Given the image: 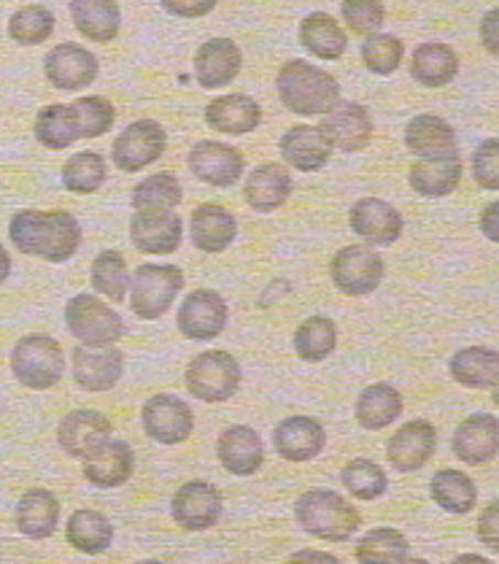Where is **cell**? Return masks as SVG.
<instances>
[{"label":"cell","instance_id":"obj_1","mask_svg":"<svg viewBox=\"0 0 499 564\" xmlns=\"http://www.w3.org/2000/svg\"><path fill=\"white\" fill-rule=\"evenodd\" d=\"M9 238L22 254L68 262L82 243V227L68 212H20L11 219Z\"/></svg>","mask_w":499,"mask_h":564},{"label":"cell","instance_id":"obj_2","mask_svg":"<svg viewBox=\"0 0 499 564\" xmlns=\"http://www.w3.org/2000/svg\"><path fill=\"white\" fill-rule=\"evenodd\" d=\"M281 104L300 117H324L329 108L338 106L340 84L327 70L314 68L305 59H292L279 70L275 82Z\"/></svg>","mask_w":499,"mask_h":564},{"label":"cell","instance_id":"obj_3","mask_svg":"<svg viewBox=\"0 0 499 564\" xmlns=\"http://www.w3.org/2000/svg\"><path fill=\"white\" fill-rule=\"evenodd\" d=\"M294 519L308 532L311 538L327 540V543H343L359 530L362 516L338 491L311 489L294 502Z\"/></svg>","mask_w":499,"mask_h":564},{"label":"cell","instance_id":"obj_4","mask_svg":"<svg viewBox=\"0 0 499 564\" xmlns=\"http://www.w3.org/2000/svg\"><path fill=\"white\" fill-rule=\"evenodd\" d=\"M11 370L28 389L57 387L65 370L63 346L50 335H25L11 351Z\"/></svg>","mask_w":499,"mask_h":564},{"label":"cell","instance_id":"obj_5","mask_svg":"<svg viewBox=\"0 0 499 564\" xmlns=\"http://www.w3.org/2000/svg\"><path fill=\"white\" fill-rule=\"evenodd\" d=\"M240 365L227 351H203L186 365V392L203 403H225L240 387Z\"/></svg>","mask_w":499,"mask_h":564},{"label":"cell","instance_id":"obj_6","mask_svg":"<svg viewBox=\"0 0 499 564\" xmlns=\"http://www.w3.org/2000/svg\"><path fill=\"white\" fill-rule=\"evenodd\" d=\"M184 286V273L176 265H141L130 279L132 314L154 322L165 314Z\"/></svg>","mask_w":499,"mask_h":564},{"label":"cell","instance_id":"obj_7","mask_svg":"<svg viewBox=\"0 0 499 564\" xmlns=\"http://www.w3.org/2000/svg\"><path fill=\"white\" fill-rule=\"evenodd\" d=\"M65 324L84 346H113L124 335V322L95 295H76L65 305Z\"/></svg>","mask_w":499,"mask_h":564},{"label":"cell","instance_id":"obj_8","mask_svg":"<svg viewBox=\"0 0 499 564\" xmlns=\"http://www.w3.org/2000/svg\"><path fill=\"white\" fill-rule=\"evenodd\" d=\"M383 260L368 246H346L329 262L335 286L348 297H365L383 281Z\"/></svg>","mask_w":499,"mask_h":564},{"label":"cell","instance_id":"obj_9","mask_svg":"<svg viewBox=\"0 0 499 564\" xmlns=\"http://www.w3.org/2000/svg\"><path fill=\"white\" fill-rule=\"evenodd\" d=\"M141 422L143 432L152 441L176 446V443H184L192 435V430H195V413L176 394H154L143 405Z\"/></svg>","mask_w":499,"mask_h":564},{"label":"cell","instance_id":"obj_10","mask_svg":"<svg viewBox=\"0 0 499 564\" xmlns=\"http://www.w3.org/2000/svg\"><path fill=\"white\" fill-rule=\"evenodd\" d=\"M165 147L167 135L162 124L154 119H141V122H132L130 128H124L113 141V162H117L119 171L138 173L141 167L158 162Z\"/></svg>","mask_w":499,"mask_h":564},{"label":"cell","instance_id":"obj_11","mask_svg":"<svg viewBox=\"0 0 499 564\" xmlns=\"http://www.w3.org/2000/svg\"><path fill=\"white\" fill-rule=\"evenodd\" d=\"M221 511H225V497L214 484L206 481L184 484L171 500L173 519L189 532L210 530L221 519Z\"/></svg>","mask_w":499,"mask_h":564},{"label":"cell","instance_id":"obj_12","mask_svg":"<svg viewBox=\"0 0 499 564\" xmlns=\"http://www.w3.org/2000/svg\"><path fill=\"white\" fill-rule=\"evenodd\" d=\"M132 470H135V454L124 441H113L106 437L98 446L89 448L82 457V473L93 486L100 489H113L130 481Z\"/></svg>","mask_w":499,"mask_h":564},{"label":"cell","instance_id":"obj_13","mask_svg":"<svg viewBox=\"0 0 499 564\" xmlns=\"http://www.w3.org/2000/svg\"><path fill=\"white\" fill-rule=\"evenodd\" d=\"M227 316L230 311L219 292L195 290L184 297V305L178 308V329L189 340H214L227 327Z\"/></svg>","mask_w":499,"mask_h":564},{"label":"cell","instance_id":"obj_14","mask_svg":"<svg viewBox=\"0 0 499 564\" xmlns=\"http://www.w3.org/2000/svg\"><path fill=\"white\" fill-rule=\"evenodd\" d=\"M186 165L210 187H232L243 176L246 162L236 147H227V143L219 141H197L189 149Z\"/></svg>","mask_w":499,"mask_h":564},{"label":"cell","instance_id":"obj_15","mask_svg":"<svg viewBox=\"0 0 499 564\" xmlns=\"http://www.w3.org/2000/svg\"><path fill=\"white\" fill-rule=\"evenodd\" d=\"M46 79L54 84V89L63 93H76V89L89 87L98 79V57L93 52L76 44H59L46 54L44 59Z\"/></svg>","mask_w":499,"mask_h":564},{"label":"cell","instance_id":"obj_16","mask_svg":"<svg viewBox=\"0 0 499 564\" xmlns=\"http://www.w3.org/2000/svg\"><path fill=\"white\" fill-rule=\"evenodd\" d=\"M435 448L437 430L426 419H413L394 432L387 446V457L397 473H413L432 459Z\"/></svg>","mask_w":499,"mask_h":564},{"label":"cell","instance_id":"obj_17","mask_svg":"<svg viewBox=\"0 0 499 564\" xmlns=\"http://www.w3.org/2000/svg\"><path fill=\"white\" fill-rule=\"evenodd\" d=\"M329 147L340 152H359L370 143L372 138V119L368 108L359 104H338L329 108L318 124Z\"/></svg>","mask_w":499,"mask_h":564},{"label":"cell","instance_id":"obj_18","mask_svg":"<svg viewBox=\"0 0 499 564\" xmlns=\"http://www.w3.org/2000/svg\"><path fill=\"white\" fill-rule=\"evenodd\" d=\"M184 221L176 212H135L130 221V241L141 254H173L182 243Z\"/></svg>","mask_w":499,"mask_h":564},{"label":"cell","instance_id":"obj_19","mask_svg":"<svg viewBox=\"0 0 499 564\" xmlns=\"http://www.w3.org/2000/svg\"><path fill=\"white\" fill-rule=\"evenodd\" d=\"M124 357L113 346L74 349V381L87 392H108L122 378Z\"/></svg>","mask_w":499,"mask_h":564},{"label":"cell","instance_id":"obj_20","mask_svg":"<svg viewBox=\"0 0 499 564\" xmlns=\"http://www.w3.org/2000/svg\"><path fill=\"white\" fill-rule=\"evenodd\" d=\"M456 459L467 465H484L491 462L499 452V422L495 413H473L456 430L451 441Z\"/></svg>","mask_w":499,"mask_h":564},{"label":"cell","instance_id":"obj_21","mask_svg":"<svg viewBox=\"0 0 499 564\" xmlns=\"http://www.w3.org/2000/svg\"><path fill=\"white\" fill-rule=\"evenodd\" d=\"M216 454L232 476H254L264 462L262 437L246 424H232L216 441Z\"/></svg>","mask_w":499,"mask_h":564},{"label":"cell","instance_id":"obj_22","mask_svg":"<svg viewBox=\"0 0 499 564\" xmlns=\"http://www.w3.org/2000/svg\"><path fill=\"white\" fill-rule=\"evenodd\" d=\"M402 227H405V221H402L400 212L389 206L387 200H378V197H362L351 208V230L376 246L400 241Z\"/></svg>","mask_w":499,"mask_h":564},{"label":"cell","instance_id":"obj_23","mask_svg":"<svg viewBox=\"0 0 499 564\" xmlns=\"http://www.w3.org/2000/svg\"><path fill=\"white\" fill-rule=\"evenodd\" d=\"M243 54L230 39H210L195 54V79L200 87H227L240 74Z\"/></svg>","mask_w":499,"mask_h":564},{"label":"cell","instance_id":"obj_24","mask_svg":"<svg viewBox=\"0 0 499 564\" xmlns=\"http://www.w3.org/2000/svg\"><path fill=\"white\" fill-rule=\"evenodd\" d=\"M275 452L290 462H308L327 446V432L311 416H290L273 432Z\"/></svg>","mask_w":499,"mask_h":564},{"label":"cell","instance_id":"obj_25","mask_svg":"<svg viewBox=\"0 0 499 564\" xmlns=\"http://www.w3.org/2000/svg\"><path fill=\"white\" fill-rule=\"evenodd\" d=\"M111 422H108L104 413L93 411V408H82V411H70L59 422L57 441L65 454L82 459L89 448L98 446L106 437H111Z\"/></svg>","mask_w":499,"mask_h":564},{"label":"cell","instance_id":"obj_26","mask_svg":"<svg viewBox=\"0 0 499 564\" xmlns=\"http://www.w3.org/2000/svg\"><path fill=\"white\" fill-rule=\"evenodd\" d=\"M206 122L216 133L246 135L260 128L262 108L249 95H221L208 104Z\"/></svg>","mask_w":499,"mask_h":564},{"label":"cell","instance_id":"obj_27","mask_svg":"<svg viewBox=\"0 0 499 564\" xmlns=\"http://www.w3.org/2000/svg\"><path fill=\"white\" fill-rule=\"evenodd\" d=\"M189 236L192 243L200 251H206V254H219V251H225L227 246L236 241L238 221L227 208L206 203V206H197L195 212H192Z\"/></svg>","mask_w":499,"mask_h":564},{"label":"cell","instance_id":"obj_28","mask_svg":"<svg viewBox=\"0 0 499 564\" xmlns=\"http://www.w3.org/2000/svg\"><path fill=\"white\" fill-rule=\"evenodd\" d=\"M292 195V176L284 165L279 162H264V165L254 167L246 182L243 197L254 212H275L286 203V197Z\"/></svg>","mask_w":499,"mask_h":564},{"label":"cell","instance_id":"obj_29","mask_svg":"<svg viewBox=\"0 0 499 564\" xmlns=\"http://www.w3.org/2000/svg\"><path fill=\"white\" fill-rule=\"evenodd\" d=\"M411 182L413 192L421 197H446L459 187L462 182V158L459 152L446 154V158H426L411 165Z\"/></svg>","mask_w":499,"mask_h":564},{"label":"cell","instance_id":"obj_30","mask_svg":"<svg viewBox=\"0 0 499 564\" xmlns=\"http://www.w3.org/2000/svg\"><path fill=\"white\" fill-rule=\"evenodd\" d=\"M70 17L84 39L108 44L119 35L122 11L117 0H70Z\"/></svg>","mask_w":499,"mask_h":564},{"label":"cell","instance_id":"obj_31","mask_svg":"<svg viewBox=\"0 0 499 564\" xmlns=\"http://www.w3.org/2000/svg\"><path fill=\"white\" fill-rule=\"evenodd\" d=\"M405 147L421 160L426 158H446V154L459 152L456 147V133L448 122L432 113L413 117L405 128Z\"/></svg>","mask_w":499,"mask_h":564},{"label":"cell","instance_id":"obj_32","mask_svg":"<svg viewBox=\"0 0 499 564\" xmlns=\"http://www.w3.org/2000/svg\"><path fill=\"white\" fill-rule=\"evenodd\" d=\"M281 154H284V160L290 162L294 171L311 173L327 165L333 147H329L322 130L300 124V128L286 130L284 138H281Z\"/></svg>","mask_w":499,"mask_h":564},{"label":"cell","instance_id":"obj_33","mask_svg":"<svg viewBox=\"0 0 499 564\" xmlns=\"http://www.w3.org/2000/svg\"><path fill=\"white\" fill-rule=\"evenodd\" d=\"M59 521V500L50 489H30L17 502V527L30 540L54 535Z\"/></svg>","mask_w":499,"mask_h":564},{"label":"cell","instance_id":"obj_34","mask_svg":"<svg viewBox=\"0 0 499 564\" xmlns=\"http://www.w3.org/2000/svg\"><path fill=\"white\" fill-rule=\"evenodd\" d=\"M451 376L467 389H495L499 378V354L486 346L462 349L451 359Z\"/></svg>","mask_w":499,"mask_h":564},{"label":"cell","instance_id":"obj_35","mask_svg":"<svg viewBox=\"0 0 499 564\" xmlns=\"http://www.w3.org/2000/svg\"><path fill=\"white\" fill-rule=\"evenodd\" d=\"M300 44L318 59H338L348 46V35L335 22V17L316 11L308 14L300 25Z\"/></svg>","mask_w":499,"mask_h":564},{"label":"cell","instance_id":"obj_36","mask_svg":"<svg viewBox=\"0 0 499 564\" xmlns=\"http://www.w3.org/2000/svg\"><path fill=\"white\" fill-rule=\"evenodd\" d=\"M65 538H68V543L74 545L76 551L95 556L111 549L113 527L104 513L84 508V511H76L70 516L68 527H65Z\"/></svg>","mask_w":499,"mask_h":564},{"label":"cell","instance_id":"obj_37","mask_svg":"<svg viewBox=\"0 0 499 564\" xmlns=\"http://www.w3.org/2000/svg\"><path fill=\"white\" fill-rule=\"evenodd\" d=\"M459 74V57L446 44H424L413 52L411 76L424 87H443Z\"/></svg>","mask_w":499,"mask_h":564},{"label":"cell","instance_id":"obj_38","mask_svg":"<svg viewBox=\"0 0 499 564\" xmlns=\"http://www.w3.org/2000/svg\"><path fill=\"white\" fill-rule=\"evenodd\" d=\"M402 413V394L392 383H372L357 400V422L365 430H383Z\"/></svg>","mask_w":499,"mask_h":564},{"label":"cell","instance_id":"obj_39","mask_svg":"<svg viewBox=\"0 0 499 564\" xmlns=\"http://www.w3.org/2000/svg\"><path fill=\"white\" fill-rule=\"evenodd\" d=\"M430 495L443 511L454 516L470 513L478 502V489H475L473 478L465 476L459 470H441L435 473L430 484Z\"/></svg>","mask_w":499,"mask_h":564},{"label":"cell","instance_id":"obj_40","mask_svg":"<svg viewBox=\"0 0 499 564\" xmlns=\"http://www.w3.org/2000/svg\"><path fill=\"white\" fill-rule=\"evenodd\" d=\"M33 133L39 138V143L57 152V149H68L79 138V124H76L70 106L54 104L41 108L39 117H35Z\"/></svg>","mask_w":499,"mask_h":564},{"label":"cell","instance_id":"obj_41","mask_svg":"<svg viewBox=\"0 0 499 564\" xmlns=\"http://www.w3.org/2000/svg\"><path fill=\"white\" fill-rule=\"evenodd\" d=\"M178 203H182V184L173 173H154L132 189V208L135 212H176Z\"/></svg>","mask_w":499,"mask_h":564},{"label":"cell","instance_id":"obj_42","mask_svg":"<svg viewBox=\"0 0 499 564\" xmlns=\"http://www.w3.org/2000/svg\"><path fill=\"white\" fill-rule=\"evenodd\" d=\"M335 344H338V329H335V322L327 319V316H311L294 333V351L305 362L327 359L335 351Z\"/></svg>","mask_w":499,"mask_h":564},{"label":"cell","instance_id":"obj_43","mask_svg":"<svg viewBox=\"0 0 499 564\" xmlns=\"http://www.w3.org/2000/svg\"><path fill=\"white\" fill-rule=\"evenodd\" d=\"M357 560L359 562H408L411 560V543H408L402 532L392 527H381L372 530L357 543Z\"/></svg>","mask_w":499,"mask_h":564},{"label":"cell","instance_id":"obj_44","mask_svg":"<svg viewBox=\"0 0 499 564\" xmlns=\"http://www.w3.org/2000/svg\"><path fill=\"white\" fill-rule=\"evenodd\" d=\"M93 286L106 295L113 303H122L124 295H128V286H130V273H128V262L119 251L108 249L100 251L98 260L93 262Z\"/></svg>","mask_w":499,"mask_h":564},{"label":"cell","instance_id":"obj_45","mask_svg":"<svg viewBox=\"0 0 499 564\" xmlns=\"http://www.w3.org/2000/svg\"><path fill=\"white\" fill-rule=\"evenodd\" d=\"M106 182V160L98 152H79L63 165V187L76 195H93Z\"/></svg>","mask_w":499,"mask_h":564},{"label":"cell","instance_id":"obj_46","mask_svg":"<svg viewBox=\"0 0 499 564\" xmlns=\"http://www.w3.org/2000/svg\"><path fill=\"white\" fill-rule=\"evenodd\" d=\"M340 481L348 489V495L357 500H378L387 491V473L381 465L370 459H351L340 473Z\"/></svg>","mask_w":499,"mask_h":564},{"label":"cell","instance_id":"obj_47","mask_svg":"<svg viewBox=\"0 0 499 564\" xmlns=\"http://www.w3.org/2000/svg\"><path fill=\"white\" fill-rule=\"evenodd\" d=\"M54 33V14L44 6H25V9L17 11L9 22V35L11 41L22 46H39L44 41H50Z\"/></svg>","mask_w":499,"mask_h":564},{"label":"cell","instance_id":"obj_48","mask_svg":"<svg viewBox=\"0 0 499 564\" xmlns=\"http://www.w3.org/2000/svg\"><path fill=\"white\" fill-rule=\"evenodd\" d=\"M402 54H405L402 41L389 33H372L362 44V63L378 76H392L400 68Z\"/></svg>","mask_w":499,"mask_h":564},{"label":"cell","instance_id":"obj_49","mask_svg":"<svg viewBox=\"0 0 499 564\" xmlns=\"http://www.w3.org/2000/svg\"><path fill=\"white\" fill-rule=\"evenodd\" d=\"M76 124H79V138H98L111 130L113 124V106L106 98H79L70 104Z\"/></svg>","mask_w":499,"mask_h":564},{"label":"cell","instance_id":"obj_50","mask_svg":"<svg viewBox=\"0 0 499 564\" xmlns=\"http://www.w3.org/2000/svg\"><path fill=\"white\" fill-rule=\"evenodd\" d=\"M340 14L343 22L357 35H372L383 25L381 0H343Z\"/></svg>","mask_w":499,"mask_h":564},{"label":"cell","instance_id":"obj_51","mask_svg":"<svg viewBox=\"0 0 499 564\" xmlns=\"http://www.w3.org/2000/svg\"><path fill=\"white\" fill-rule=\"evenodd\" d=\"M499 141L497 138H489V141L480 143L473 154V176L475 182L484 189H499Z\"/></svg>","mask_w":499,"mask_h":564},{"label":"cell","instance_id":"obj_52","mask_svg":"<svg viewBox=\"0 0 499 564\" xmlns=\"http://www.w3.org/2000/svg\"><path fill=\"white\" fill-rule=\"evenodd\" d=\"M171 14L184 17V20H197V17H206L214 11L216 0H160Z\"/></svg>","mask_w":499,"mask_h":564},{"label":"cell","instance_id":"obj_53","mask_svg":"<svg viewBox=\"0 0 499 564\" xmlns=\"http://www.w3.org/2000/svg\"><path fill=\"white\" fill-rule=\"evenodd\" d=\"M497 513H499V502H491L478 519V538L489 545L491 551H499V535H497Z\"/></svg>","mask_w":499,"mask_h":564},{"label":"cell","instance_id":"obj_54","mask_svg":"<svg viewBox=\"0 0 499 564\" xmlns=\"http://www.w3.org/2000/svg\"><path fill=\"white\" fill-rule=\"evenodd\" d=\"M480 230L486 232L489 241H499V232H497V203H491L484 214H480Z\"/></svg>","mask_w":499,"mask_h":564},{"label":"cell","instance_id":"obj_55","mask_svg":"<svg viewBox=\"0 0 499 564\" xmlns=\"http://www.w3.org/2000/svg\"><path fill=\"white\" fill-rule=\"evenodd\" d=\"M480 33H484V44L489 46V52L497 54V11H489V14H486L484 30H480Z\"/></svg>","mask_w":499,"mask_h":564},{"label":"cell","instance_id":"obj_56","mask_svg":"<svg viewBox=\"0 0 499 564\" xmlns=\"http://www.w3.org/2000/svg\"><path fill=\"white\" fill-rule=\"evenodd\" d=\"M292 560H322V562L338 564V556H335V554H322V551H297V554H292Z\"/></svg>","mask_w":499,"mask_h":564},{"label":"cell","instance_id":"obj_57","mask_svg":"<svg viewBox=\"0 0 499 564\" xmlns=\"http://www.w3.org/2000/svg\"><path fill=\"white\" fill-rule=\"evenodd\" d=\"M9 273H11V257H9V251H6L3 246H0V284H3L6 279H9Z\"/></svg>","mask_w":499,"mask_h":564}]
</instances>
